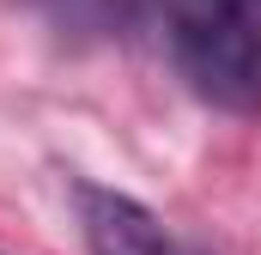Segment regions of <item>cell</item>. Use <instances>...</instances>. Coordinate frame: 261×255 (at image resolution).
I'll return each instance as SVG.
<instances>
[{"label": "cell", "instance_id": "1", "mask_svg": "<svg viewBox=\"0 0 261 255\" xmlns=\"http://www.w3.org/2000/svg\"><path fill=\"white\" fill-rule=\"evenodd\" d=\"M170 61L200 104L261 116V0H158Z\"/></svg>", "mask_w": 261, "mask_h": 255}, {"label": "cell", "instance_id": "2", "mask_svg": "<svg viewBox=\"0 0 261 255\" xmlns=\"http://www.w3.org/2000/svg\"><path fill=\"white\" fill-rule=\"evenodd\" d=\"M73 207H79V237L91 255H200L134 194H116L103 183H73Z\"/></svg>", "mask_w": 261, "mask_h": 255}, {"label": "cell", "instance_id": "3", "mask_svg": "<svg viewBox=\"0 0 261 255\" xmlns=\"http://www.w3.org/2000/svg\"><path fill=\"white\" fill-rule=\"evenodd\" d=\"M18 6H31L49 31H61L73 43H97L128 24V0H18Z\"/></svg>", "mask_w": 261, "mask_h": 255}]
</instances>
